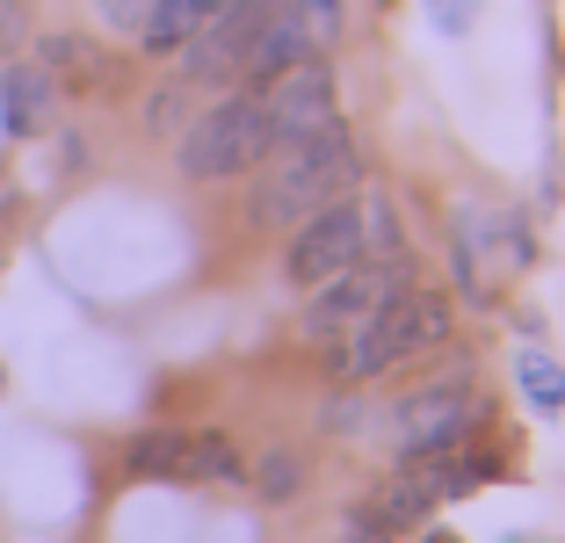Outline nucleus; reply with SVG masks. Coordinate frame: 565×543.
Returning a JSON list of instances; mask_svg holds the SVG:
<instances>
[{
  "mask_svg": "<svg viewBox=\"0 0 565 543\" xmlns=\"http://www.w3.org/2000/svg\"><path fill=\"white\" fill-rule=\"evenodd\" d=\"M363 189V152H355L349 124H327L312 138H290V146H268V160L254 167V196H247V217L268 232H290L305 225L312 211L355 196Z\"/></svg>",
  "mask_w": 565,
  "mask_h": 543,
  "instance_id": "f257e3e1",
  "label": "nucleus"
},
{
  "mask_svg": "<svg viewBox=\"0 0 565 543\" xmlns=\"http://www.w3.org/2000/svg\"><path fill=\"white\" fill-rule=\"evenodd\" d=\"M363 254H399V225H392V203H384V196H363V189H355V196L312 211L305 225H290V254H282V268H290L298 290H319L327 276L355 268Z\"/></svg>",
  "mask_w": 565,
  "mask_h": 543,
  "instance_id": "f03ea898",
  "label": "nucleus"
},
{
  "mask_svg": "<svg viewBox=\"0 0 565 543\" xmlns=\"http://www.w3.org/2000/svg\"><path fill=\"white\" fill-rule=\"evenodd\" d=\"M435 341H449V305H443V290H420L414 283V290H399L392 305H377L355 333H341L333 370L349 384H370V377H384V370H399V362L428 355Z\"/></svg>",
  "mask_w": 565,
  "mask_h": 543,
  "instance_id": "7ed1b4c3",
  "label": "nucleus"
},
{
  "mask_svg": "<svg viewBox=\"0 0 565 543\" xmlns=\"http://www.w3.org/2000/svg\"><path fill=\"white\" fill-rule=\"evenodd\" d=\"M268 146H276V138H268L262 95H254V87H233V95L211 102L182 131V152H174V160H182L189 181H239L268 160Z\"/></svg>",
  "mask_w": 565,
  "mask_h": 543,
  "instance_id": "20e7f679",
  "label": "nucleus"
},
{
  "mask_svg": "<svg viewBox=\"0 0 565 543\" xmlns=\"http://www.w3.org/2000/svg\"><path fill=\"white\" fill-rule=\"evenodd\" d=\"M399 290H414V262H406V254H363L355 268H341V276H327L312 290L305 333H312V341H341V333H355L377 305H392Z\"/></svg>",
  "mask_w": 565,
  "mask_h": 543,
  "instance_id": "39448f33",
  "label": "nucleus"
},
{
  "mask_svg": "<svg viewBox=\"0 0 565 543\" xmlns=\"http://www.w3.org/2000/svg\"><path fill=\"white\" fill-rule=\"evenodd\" d=\"M254 95H262V109H268V138H276V146L341 124V116H333V66H327V51H312V58H298V66L268 73Z\"/></svg>",
  "mask_w": 565,
  "mask_h": 543,
  "instance_id": "423d86ee",
  "label": "nucleus"
},
{
  "mask_svg": "<svg viewBox=\"0 0 565 543\" xmlns=\"http://www.w3.org/2000/svg\"><path fill=\"white\" fill-rule=\"evenodd\" d=\"M262 8L268 0H233V8H217V15L182 44V81L189 87L247 81V51H254V30H262Z\"/></svg>",
  "mask_w": 565,
  "mask_h": 543,
  "instance_id": "0eeeda50",
  "label": "nucleus"
},
{
  "mask_svg": "<svg viewBox=\"0 0 565 543\" xmlns=\"http://www.w3.org/2000/svg\"><path fill=\"white\" fill-rule=\"evenodd\" d=\"M138 478H239V449L225 435H182V428H146L124 449Z\"/></svg>",
  "mask_w": 565,
  "mask_h": 543,
  "instance_id": "6e6552de",
  "label": "nucleus"
},
{
  "mask_svg": "<svg viewBox=\"0 0 565 543\" xmlns=\"http://www.w3.org/2000/svg\"><path fill=\"white\" fill-rule=\"evenodd\" d=\"M443 500L449 493H443V478H435V464L428 457H406L399 471L363 500V514H355V522H363V529H355V543H370V536L384 543V536H399V529H420Z\"/></svg>",
  "mask_w": 565,
  "mask_h": 543,
  "instance_id": "1a4fd4ad",
  "label": "nucleus"
},
{
  "mask_svg": "<svg viewBox=\"0 0 565 543\" xmlns=\"http://www.w3.org/2000/svg\"><path fill=\"white\" fill-rule=\"evenodd\" d=\"M471 428V392L457 377L449 384H420L414 398H399V413H392V443H399V457H435V449L465 443Z\"/></svg>",
  "mask_w": 565,
  "mask_h": 543,
  "instance_id": "9d476101",
  "label": "nucleus"
},
{
  "mask_svg": "<svg viewBox=\"0 0 565 543\" xmlns=\"http://www.w3.org/2000/svg\"><path fill=\"white\" fill-rule=\"evenodd\" d=\"M58 116V81H51L36 58H15L0 73V131L8 138H36Z\"/></svg>",
  "mask_w": 565,
  "mask_h": 543,
  "instance_id": "9b49d317",
  "label": "nucleus"
},
{
  "mask_svg": "<svg viewBox=\"0 0 565 543\" xmlns=\"http://www.w3.org/2000/svg\"><path fill=\"white\" fill-rule=\"evenodd\" d=\"M203 22H211V8H203V0H152L146 22H138V44H146L152 58H174V51H182Z\"/></svg>",
  "mask_w": 565,
  "mask_h": 543,
  "instance_id": "f8f14e48",
  "label": "nucleus"
},
{
  "mask_svg": "<svg viewBox=\"0 0 565 543\" xmlns=\"http://www.w3.org/2000/svg\"><path fill=\"white\" fill-rule=\"evenodd\" d=\"M36 66H44L51 81H73V87H95L102 73H109L87 36H44V58H36Z\"/></svg>",
  "mask_w": 565,
  "mask_h": 543,
  "instance_id": "ddd939ff",
  "label": "nucleus"
},
{
  "mask_svg": "<svg viewBox=\"0 0 565 543\" xmlns=\"http://www.w3.org/2000/svg\"><path fill=\"white\" fill-rule=\"evenodd\" d=\"M515 384H522V398H530L536 413H565V370L544 355V348H522L515 355Z\"/></svg>",
  "mask_w": 565,
  "mask_h": 543,
  "instance_id": "4468645a",
  "label": "nucleus"
},
{
  "mask_svg": "<svg viewBox=\"0 0 565 543\" xmlns=\"http://www.w3.org/2000/svg\"><path fill=\"white\" fill-rule=\"evenodd\" d=\"M290 486H298V464H290V457H268V464H262V493H268V500H282Z\"/></svg>",
  "mask_w": 565,
  "mask_h": 543,
  "instance_id": "2eb2a0df",
  "label": "nucleus"
},
{
  "mask_svg": "<svg viewBox=\"0 0 565 543\" xmlns=\"http://www.w3.org/2000/svg\"><path fill=\"white\" fill-rule=\"evenodd\" d=\"M428 15L443 22L449 36H465V30H471V0H428Z\"/></svg>",
  "mask_w": 565,
  "mask_h": 543,
  "instance_id": "dca6fc26",
  "label": "nucleus"
},
{
  "mask_svg": "<svg viewBox=\"0 0 565 543\" xmlns=\"http://www.w3.org/2000/svg\"><path fill=\"white\" fill-rule=\"evenodd\" d=\"M146 8H152V0H102V15L117 22V30H138V22H146Z\"/></svg>",
  "mask_w": 565,
  "mask_h": 543,
  "instance_id": "f3484780",
  "label": "nucleus"
},
{
  "mask_svg": "<svg viewBox=\"0 0 565 543\" xmlns=\"http://www.w3.org/2000/svg\"><path fill=\"white\" fill-rule=\"evenodd\" d=\"M203 8H211V15H217V8H233V0H203Z\"/></svg>",
  "mask_w": 565,
  "mask_h": 543,
  "instance_id": "a211bd4d",
  "label": "nucleus"
},
{
  "mask_svg": "<svg viewBox=\"0 0 565 543\" xmlns=\"http://www.w3.org/2000/svg\"><path fill=\"white\" fill-rule=\"evenodd\" d=\"M0 384H8V377H0Z\"/></svg>",
  "mask_w": 565,
  "mask_h": 543,
  "instance_id": "6ab92c4d",
  "label": "nucleus"
}]
</instances>
